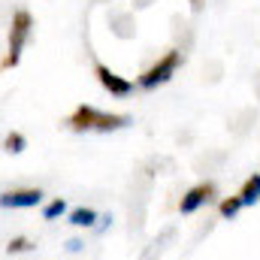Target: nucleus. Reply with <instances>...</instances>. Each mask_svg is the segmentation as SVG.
<instances>
[{
  "label": "nucleus",
  "mask_w": 260,
  "mask_h": 260,
  "mask_svg": "<svg viewBox=\"0 0 260 260\" xmlns=\"http://www.w3.org/2000/svg\"><path fill=\"white\" fill-rule=\"evenodd\" d=\"M254 91H257V97H260V76L254 79Z\"/></svg>",
  "instance_id": "14"
},
{
  "label": "nucleus",
  "mask_w": 260,
  "mask_h": 260,
  "mask_svg": "<svg viewBox=\"0 0 260 260\" xmlns=\"http://www.w3.org/2000/svg\"><path fill=\"white\" fill-rule=\"evenodd\" d=\"M239 209H242V200H239V194H236V197H227V200L221 203V215H224V218H236V215H239Z\"/></svg>",
  "instance_id": "9"
},
{
  "label": "nucleus",
  "mask_w": 260,
  "mask_h": 260,
  "mask_svg": "<svg viewBox=\"0 0 260 260\" xmlns=\"http://www.w3.org/2000/svg\"><path fill=\"white\" fill-rule=\"evenodd\" d=\"M67 124H70V130H76V133H115V130H121L130 124V115L100 112L94 106H79L67 118Z\"/></svg>",
  "instance_id": "1"
},
{
  "label": "nucleus",
  "mask_w": 260,
  "mask_h": 260,
  "mask_svg": "<svg viewBox=\"0 0 260 260\" xmlns=\"http://www.w3.org/2000/svg\"><path fill=\"white\" fill-rule=\"evenodd\" d=\"M179 64H182V52H179V49H170L157 64H151L142 76H139V88L151 91V88H157V85L170 82V79H173V73L179 70Z\"/></svg>",
  "instance_id": "3"
},
{
  "label": "nucleus",
  "mask_w": 260,
  "mask_h": 260,
  "mask_svg": "<svg viewBox=\"0 0 260 260\" xmlns=\"http://www.w3.org/2000/svg\"><path fill=\"white\" fill-rule=\"evenodd\" d=\"M94 73H97V82H100L109 94H115V97H127L130 91H133V82L124 79V76H118V73H112L106 64H94Z\"/></svg>",
  "instance_id": "4"
},
{
  "label": "nucleus",
  "mask_w": 260,
  "mask_h": 260,
  "mask_svg": "<svg viewBox=\"0 0 260 260\" xmlns=\"http://www.w3.org/2000/svg\"><path fill=\"white\" fill-rule=\"evenodd\" d=\"M239 200H242V206H254L260 200V173L245 179V185L239 188Z\"/></svg>",
  "instance_id": "7"
},
{
  "label": "nucleus",
  "mask_w": 260,
  "mask_h": 260,
  "mask_svg": "<svg viewBox=\"0 0 260 260\" xmlns=\"http://www.w3.org/2000/svg\"><path fill=\"white\" fill-rule=\"evenodd\" d=\"M24 145H27V139H24L21 133H9V136H6V151H9V154H21Z\"/></svg>",
  "instance_id": "10"
},
{
  "label": "nucleus",
  "mask_w": 260,
  "mask_h": 260,
  "mask_svg": "<svg viewBox=\"0 0 260 260\" xmlns=\"http://www.w3.org/2000/svg\"><path fill=\"white\" fill-rule=\"evenodd\" d=\"M212 194H215V185H212V182H200V185H194L188 194L182 197L179 212H182V215H194L200 206H206V203L212 200Z\"/></svg>",
  "instance_id": "5"
},
{
  "label": "nucleus",
  "mask_w": 260,
  "mask_h": 260,
  "mask_svg": "<svg viewBox=\"0 0 260 260\" xmlns=\"http://www.w3.org/2000/svg\"><path fill=\"white\" fill-rule=\"evenodd\" d=\"M6 209H27V206H40L43 203V191L40 188H21V191H6L0 200Z\"/></svg>",
  "instance_id": "6"
},
{
  "label": "nucleus",
  "mask_w": 260,
  "mask_h": 260,
  "mask_svg": "<svg viewBox=\"0 0 260 260\" xmlns=\"http://www.w3.org/2000/svg\"><path fill=\"white\" fill-rule=\"evenodd\" d=\"M30 27H34V18L27 9H18L12 15V24H9V46H6V58H3V70H12V67L21 61V49L30 37Z\"/></svg>",
  "instance_id": "2"
},
{
  "label": "nucleus",
  "mask_w": 260,
  "mask_h": 260,
  "mask_svg": "<svg viewBox=\"0 0 260 260\" xmlns=\"http://www.w3.org/2000/svg\"><path fill=\"white\" fill-rule=\"evenodd\" d=\"M203 3H206V0H191V6H194L197 12H200V9H203Z\"/></svg>",
  "instance_id": "13"
},
{
  "label": "nucleus",
  "mask_w": 260,
  "mask_h": 260,
  "mask_svg": "<svg viewBox=\"0 0 260 260\" xmlns=\"http://www.w3.org/2000/svg\"><path fill=\"white\" fill-rule=\"evenodd\" d=\"M27 248H30V239H24V236H15V239L6 242V251H9V254H21V251H27Z\"/></svg>",
  "instance_id": "12"
},
{
  "label": "nucleus",
  "mask_w": 260,
  "mask_h": 260,
  "mask_svg": "<svg viewBox=\"0 0 260 260\" xmlns=\"http://www.w3.org/2000/svg\"><path fill=\"white\" fill-rule=\"evenodd\" d=\"M94 221H97L94 209H73L70 212V224L73 227H94Z\"/></svg>",
  "instance_id": "8"
},
{
  "label": "nucleus",
  "mask_w": 260,
  "mask_h": 260,
  "mask_svg": "<svg viewBox=\"0 0 260 260\" xmlns=\"http://www.w3.org/2000/svg\"><path fill=\"white\" fill-rule=\"evenodd\" d=\"M64 209H67V203L61 200V197H58V200H52V203H49V206L43 209V218H46V221H52V218L64 215Z\"/></svg>",
  "instance_id": "11"
}]
</instances>
